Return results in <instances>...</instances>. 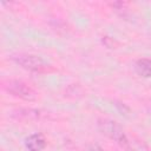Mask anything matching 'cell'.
Segmentation results:
<instances>
[{
  "label": "cell",
  "mask_w": 151,
  "mask_h": 151,
  "mask_svg": "<svg viewBox=\"0 0 151 151\" xmlns=\"http://www.w3.org/2000/svg\"><path fill=\"white\" fill-rule=\"evenodd\" d=\"M11 58L18 65L32 72L42 73V72H48L52 70V66L38 55L27 54V53H18V54H13Z\"/></svg>",
  "instance_id": "6da1fadb"
},
{
  "label": "cell",
  "mask_w": 151,
  "mask_h": 151,
  "mask_svg": "<svg viewBox=\"0 0 151 151\" xmlns=\"http://www.w3.org/2000/svg\"><path fill=\"white\" fill-rule=\"evenodd\" d=\"M2 87L11 93L12 96H15L18 98H21L24 100H33L35 99L37 94L35 91L25 81L18 80V79H8L2 83Z\"/></svg>",
  "instance_id": "7a4b0ae2"
},
{
  "label": "cell",
  "mask_w": 151,
  "mask_h": 151,
  "mask_svg": "<svg viewBox=\"0 0 151 151\" xmlns=\"http://www.w3.org/2000/svg\"><path fill=\"white\" fill-rule=\"evenodd\" d=\"M98 129L103 134L116 140L119 145L124 140V138L126 137V133L124 132L122 126L112 119H106V118L99 119L98 120Z\"/></svg>",
  "instance_id": "3957f363"
},
{
  "label": "cell",
  "mask_w": 151,
  "mask_h": 151,
  "mask_svg": "<svg viewBox=\"0 0 151 151\" xmlns=\"http://www.w3.org/2000/svg\"><path fill=\"white\" fill-rule=\"evenodd\" d=\"M120 146L125 151H151V149L139 138L132 136H127L124 138V140L120 143Z\"/></svg>",
  "instance_id": "277c9868"
},
{
  "label": "cell",
  "mask_w": 151,
  "mask_h": 151,
  "mask_svg": "<svg viewBox=\"0 0 151 151\" xmlns=\"http://www.w3.org/2000/svg\"><path fill=\"white\" fill-rule=\"evenodd\" d=\"M25 145L28 151H42L46 146V139L41 133H34L26 138Z\"/></svg>",
  "instance_id": "5b68a950"
},
{
  "label": "cell",
  "mask_w": 151,
  "mask_h": 151,
  "mask_svg": "<svg viewBox=\"0 0 151 151\" xmlns=\"http://www.w3.org/2000/svg\"><path fill=\"white\" fill-rule=\"evenodd\" d=\"M134 68L140 77L151 78V59L149 58L138 59L134 64Z\"/></svg>",
  "instance_id": "8992f818"
},
{
  "label": "cell",
  "mask_w": 151,
  "mask_h": 151,
  "mask_svg": "<svg viewBox=\"0 0 151 151\" xmlns=\"http://www.w3.org/2000/svg\"><path fill=\"white\" fill-rule=\"evenodd\" d=\"M15 112L18 117L25 118V119H39L41 114L40 111L34 110V109H19Z\"/></svg>",
  "instance_id": "52a82bcc"
},
{
  "label": "cell",
  "mask_w": 151,
  "mask_h": 151,
  "mask_svg": "<svg viewBox=\"0 0 151 151\" xmlns=\"http://www.w3.org/2000/svg\"><path fill=\"white\" fill-rule=\"evenodd\" d=\"M112 8L123 18H127L130 11H129V6L126 2H122V1H117V2H112L111 4Z\"/></svg>",
  "instance_id": "ba28073f"
},
{
  "label": "cell",
  "mask_w": 151,
  "mask_h": 151,
  "mask_svg": "<svg viewBox=\"0 0 151 151\" xmlns=\"http://www.w3.org/2000/svg\"><path fill=\"white\" fill-rule=\"evenodd\" d=\"M103 42L109 47V48H113V45H114V41L112 39H110L109 37H104L103 38Z\"/></svg>",
  "instance_id": "9c48e42d"
},
{
  "label": "cell",
  "mask_w": 151,
  "mask_h": 151,
  "mask_svg": "<svg viewBox=\"0 0 151 151\" xmlns=\"http://www.w3.org/2000/svg\"><path fill=\"white\" fill-rule=\"evenodd\" d=\"M85 151H104V150L97 144H91V145H87Z\"/></svg>",
  "instance_id": "30bf717a"
},
{
  "label": "cell",
  "mask_w": 151,
  "mask_h": 151,
  "mask_svg": "<svg viewBox=\"0 0 151 151\" xmlns=\"http://www.w3.org/2000/svg\"><path fill=\"white\" fill-rule=\"evenodd\" d=\"M147 110H149V112H150V114H151V103H149V105H147Z\"/></svg>",
  "instance_id": "8fae6325"
}]
</instances>
